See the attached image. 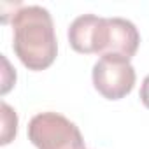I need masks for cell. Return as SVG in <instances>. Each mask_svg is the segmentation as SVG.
I'll list each match as a JSON object with an SVG mask.
<instances>
[{"instance_id": "7a4b0ae2", "label": "cell", "mask_w": 149, "mask_h": 149, "mask_svg": "<svg viewBox=\"0 0 149 149\" xmlns=\"http://www.w3.org/2000/svg\"><path fill=\"white\" fill-rule=\"evenodd\" d=\"M28 140L37 149H86L83 133L60 112H39L28 123Z\"/></svg>"}, {"instance_id": "5b68a950", "label": "cell", "mask_w": 149, "mask_h": 149, "mask_svg": "<svg viewBox=\"0 0 149 149\" xmlns=\"http://www.w3.org/2000/svg\"><path fill=\"white\" fill-rule=\"evenodd\" d=\"M107 23H109V39L102 56L111 54L132 60L140 44V33L137 26L125 18H107Z\"/></svg>"}, {"instance_id": "52a82bcc", "label": "cell", "mask_w": 149, "mask_h": 149, "mask_svg": "<svg viewBox=\"0 0 149 149\" xmlns=\"http://www.w3.org/2000/svg\"><path fill=\"white\" fill-rule=\"evenodd\" d=\"M140 102L144 104V107L146 109H149V74L144 77V81H142V86H140Z\"/></svg>"}, {"instance_id": "277c9868", "label": "cell", "mask_w": 149, "mask_h": 149, "mask_svg": "<svg viewBox=\"0 0 149 149\" xmlns=\"http://www.w3.org/2000/svg\"><path fill=\"white\" fill-rule=\"evenodd\" d=\"M68 42L74 51L83 54H104L109 39L107 18L95 14H83L68 26Z\"/></svg>"}, {"instance_id": "8992f818", "label": "cell", "mask_w": 149, "mask_h": 149, "mask_svg": "<svg viewBox=\"0 0 149 149\" xmlns=\"http://www.w3.org/2000/svg\"><path fill=\"white\" fill-rule=\"evenodd\" d=\"M0 109H2V146H7L16 137V132H18V114H16V111L7 102L0 104Z\"/></svg>"}, {"instance_id": "3957f363", "label": "cell", "mask_w": 149, "mask_h": 149, "mask_svg": "<svg viewBox=\"0 0 149 149\" xmlns=\"http://www.w3.org/2000/svg\"><path fill=\"white\" fill-rule=\"evenodd\" d=\"M91 79L95 90L107 100H121L132 93L137 74L130 60L119 56H100L93 65Z\"/></svg>"}, {"instance_id": "6da1fadb", "label": "cell", "mask_w": 149, "mask_h": 149, "mask_svg": "<svg viewBox=\"0 0 149 149\" xmlns=\"http://www.w3.org/2000/svg\"><path fill=\"white\" fill-rule=\"evenodd\" d=\"M13 49L33 72L49 68L58 54L51 13L42 6H21L13 14Z\"/></svg>"}]
</instances>
